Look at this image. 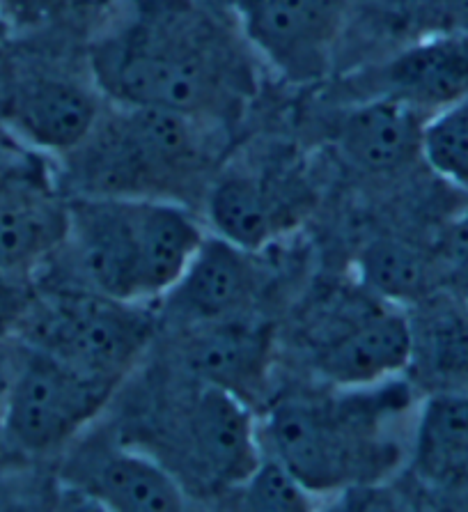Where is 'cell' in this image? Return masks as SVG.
<instances>
[{"label": "cell", "instance_id": "cell-1", "mask_svg": "<svg viewBox=\"0 0 468 512\" xmlns=\"http://www.w3.org/2000/svg\"><path fill=\"white\" fill-rule=\"evenodd\" d=\"M106 102L230 129L257 97V56L205 0H120L88 44Z\"/></svg>", "mask_w": 468, "mask_h": 512}, {"label": "cell", "instance_id": "cell-2", "mask_svg": "<svg viewBox=\"0 0 468 512\" xmlns=\"http://www.w3.org/2000/svg\"><path fill=\"white\" fill-rule=\"evenodd\" d=\"M326 389L273 402L260 425L264 453L315 496L379 483L409 460L416 421L409 382L395 377L358 389Z\"/></svg>", "mask_w": 468, "mask_h": 512}, {"label": "cell", "instance_id": "cell-3", "mask_svg": "<svg viewBox=\"0 0 468 512\" xmlns=\"http://www.w3.org/2000/svg\"><path fill=\"white\" fill-rule=\"evenodd\" d=\"M223 129L186 115L106 102L85 141L62 157L74 196L166 200L205 198Z\"/></svg>", "mask_w": 468, "mask_h": 512}, {"label": "cell", "instance_id": "cell-4", "mask_svg": "<svg viewBox=\"0 0 468 512\" xmlns=\"http://www.w3.org/2000/svg\"><path fill=\"white\" fill-rule=\"evenodd\" d=\"M60 253L72 285L127 301L152 304L173 290L207 232L186 205L166 200L74 196Z\"/></svg>", "mask_w": 468, "mask_h": 512}, {"label": "cell", "instance_id": "cell-5", "mask_svg": "<svg viewBox=\"0 0 468 512\" xmlns=\"http://www.w3.org/2000/svg\"><path fill=\"white\" fill-rule=\"evenodd\" d=\"M17 331L26 345L120 389L152 343L154 317L145 304L67 285L33 297Z\"/></svg>", "mask_w": 468, "mask_h": 512}, {"label": "cell", "instance_id": "cell-6", "mask_svg": "<svg viewBox=\"0 0 468 512\" xmlns=\"http://www.w3.org/2000/svg\"><path fill=\"white\" fill-rule=\"evenodd\" d=\"M191 382L159 421L161 451L150 455L186 492L191 485L205 492L239 490L264 455L253 407L216 386Z\"/></svg>", "mask_w": 468, "mask_h": 512}, {"label": "cell", "instance_id": "cell-7", "mask_svg": "<svg viewBox=\"0 0 468 512\" xmlns=\"http://www.w3.org/2000/svg\"><path fill=\"white\" fill-rule=\"evenodd\" d=\"M115 393L117 386L26 345L12 359L3 446L28 457L58 453L88 430Z\"/></svg>", "mask_w": 468, "mask_h": 512}, {"label": "cell", "instance_id": "cell-8", "mask_svg": "<svg viewBox=\"0 0 468 512\" xmlns=\"http://www.w3.org/2000/svg\"><path fill=\"white\" fill-rule=\"evenodd\" d=\"M106 99L90 72L19 67L0 79V124L30 150L65 157L85 141Z\"/></svg>", "mask_w": 468, "mask_h": 512}, {"label": "cell", "instance_id": "cell-9", "mask_svg": "<svg viewBox=\"0 0 468 512\" xmlns=\"http://www.w3.org/2000/svg\"><path fill=\"white\" fill-rule=\"evenodd\" d=\"M257 60L292 85L331 74L345 28V0H228Z\"/></svg>", "mask_w": 468, "mask_h": 512}, {"label": "cell", "instance_id": "cell-10", "mask_svg": "<svg viewBox=\"0 0 468 512\" xmlns=\"http://www.w3.org/2000/svg\"><path fill=\"white\" fill-rule=\"evenodd\" d=\"M413 331L404 306L368 292L312 345L310 361L326 386L358 389L400 377L411 366Z\"/></svg>", "mask_w": 468, "mask_h": 512}, {"label": "cell", "instance_id": "cell-11", "mask_svg": "<svg viewBox=\"0 0 468 512\" xmlns=\"http://www.w3.org/2000/svg\"><path fill=\"white\" fill-rule=\"evenodd\" d=\"M312 205V186L296 170L221 175L202 198L214 235L255 253L301 226Z\"/></svg>", "mask_w": 468, "mask_h": 512}, {"label": "cell", "instance_id": "cell-12", "mask_svg": "<svg viewBox=\"0 0 468 512\" xmlns=\"http://www.w3.org/2000/svg\"><path fill=\"white\" fill-rule=\"evenodd\" d=\"M177 356L195 382L216 386L255 407L271 386L276 333L251 313L189 324L179 331Z\"/></svg>", "mask_w": 468, "mask_h": 512}, {"label": "cell", "instance_id": "cell-13", "mask_svg": "<svg viewBox=\"0 0 468 512\" xmlns=\"http://www.w3.org/2000/svg\"><path fill=\"white\" fill-rule=\"evenodd\" d=\"M345 102L388 97L432 115L468 95V33L425 35L342 83Z\"/></svg>", "mask_w": 468, "mask_h": 512}, {"label": "cell", "instance_id": "cell-14", "mask_svg": "<svg viewBox=\"0 0 468 512\" xmlns=\"http://www.w3.org/2000/svg\"><path fill=\"white\" fill-rule=\"evenodd\" d=\"M62 480L115 512H177L189 492L166 464L124 441H95L67 457Z\"/></svg>", "mask_w": 468, "mask_h": 512}, {"label": "cell", "instance_id": "cell-15", "mask_svg": "<svg viewBox=\"0 0 468 512\" xmlns=\"http://www.w3.org/2000/svg\"><path fill=\"white\" fill-rule=\"evenodd\" d=\"M255 255L228 239L207 235L182 278L163 297L166 313L182 327L248 315L267 278Z\"/></svg>", "mask_w": 468, "mask_h": 512}, {"label": "cell", "instance_id": "cell-16", "mask_svg": "<svg viewBox=\"0 0 468 512\" xmlns=\"http://www.w3.org/2000/svg\"><path fill=\"white\" fill-rule=\"evenodd\" d=\"M429 115L388 97L345 102L331 124V143L342 161L372 177L400 175L423 161Z\"/></svg>", "mask_w": 468, "mask_h": 512}, {"label": "cell", "instance_id": "cell-17", "mask_svg": "<svg viewBox=\"0 0 468 512\" xmlns=\"http://www.w3.org/2000/svg\"><path fill=\"white\" fill-rule=\"evenodd\" d=\"M69 228V203L51 168L0 189V271L30 281L56 258Z\"/></svg>", "mask_w": 468, "mask_h": 512}, {"label": "cell", "instance_id": "cell-18", "mask_svg": "<svg viewBox=\"0 0 468 512\" xmlns=\"http://www.w3.org/2000/svg\"><path fill=\"white\" fill-rule=\"evenodd\" d=\"M407 462L436 492H468V393L434 391L420 402Z\"/></svg>", "mask_w": 468, "mask_h": 512}, {"label": "cell", "instance_id": "cell-19", "mask_svg": "<svg viewBox=\"0 0 468 512\" xmlns=\"http://www.w3.org/2000/svg\"><path fill=\"white\" fill-rule=\"evenodd\" d=\"M411 317V370L434 391L468 393V304L441 290Z\"/></svg>", "mask_w": 468, "mask_h": 512}, {"label": "cell", "instance_id": "cell-20", "mask_svg": "<svg viewBox=\"0 0 468 512\" xmlns=\"http://www.w3.org/2000/svg\"><path fill=\"white\" fill-rule=\"evenodd\" d=\"M356 269L365 290L397 306H416L439 292L443 283L434 251L395 237H377L365 244Z\"/></svg>", "mask_w": 468, "mask_h": 512}, {"label": "cell", "instance_id": "cell-21", "mask_svg": "<svg viewBox=\"0 0 468 512\" xmlns=\"http://www.w3.org/2000/svg\"><path fill=\"white\" fill-rule=\"evenodd\" d=\"M423 161L443 182L468 193V95L429 115Z\"/></svg>", "mask_w": 468, "mask_h": 512}, {"label": "cell", "instance_id": "cell-22", "mask_svg": "<svg viewBox=\"0 0 468 512\" xmlns=\"http://www.w3.org/2000/svg\"><path fill=\"white\" fill-rule=\"evenodd\" d=\"M239 494L244 508L257 512H308L315 501V494L269 453L262 455Z\"/></svg>", "mask_w": 468, "mask_h": 512}, {"label": "cell", "instance_id": "cell-23", "mask_svg": "<svg viewBox=\"0 0 468 512\" xmlns=\"http://www.w3.org/2000/svg\"><path fill=\"white\" fill-rule=\"evenodd\" d=\"M434 255L443 271V281L468 285V203L457 209L455 216L443 226Z\"/></svg>", "mask_w": 468, "mask_h": 512}, {"label": "cell", "instance_id": "cell-24", "mask_svg": "<svg viewBox=\"0 0 468 512\" xmlns=\"http://www.w3.org/2000/svg\"><path fill=\"white\" fill-rule=\"evenodd\" d=\"M411 23L418 37L468 33V0H413Z\"/></svg>", "mask_w": 468, "mask_h": 512}, {"label": "cell", "instance_id": "cell-25", "mask_svg": "<svg viewBox=\"0 0 468 512\" xmlns=\"http://www.w3.org/2000/svg\"><path fill=\"white\" fill-rule=\"evenodd\" d=\"M69 0H0V23L12 30H35L67 10Z\"/></svg>", "mask_w": 468, "mask_h": 512}, {"label": "cell", "instance_id": "cell-26", "mask_svg": "<svg viewBox=\"0 0 468 512\" xmlns=\"http://www.w3.org/2000/svg\"><path fill=\"white\" fill-rule=\"evenodd\" d=\"M33 297L35 294L30 292L26 278L0 271V336L19 329Z\"/></svg>", "mask_w": 468, "mask_h": 512}, {"label": "cell", "instance_id": "cell-27", "mask_svg": "<svg viewBox=\"0 0 468 512\" xmlns=\"http://www.w3.org/2000/svg\"><path fill=\"white\" fill-rule=\"evenodd\" d=\"M12 359L14 356L5 354L0 349V446H3V416H5V395H7V384H10L12 375Z\"/></svg>", "mask_w": 468, "mask_h": 512}, {"label": "cell", "instance_id": "cell-28", "mask_svg": "<svg viewBox=\"0 0 468 512\" xmlns=\"http://www.w3.org/2000/svg\"><path fill=\"white\" fill-rule=\"evenodd\" d=\"M5 30H7V28L3 26V23H0V35H3V33H5Z\"/></svg>", "mask_w": 468, "mask_h": 512}]
</instances>
